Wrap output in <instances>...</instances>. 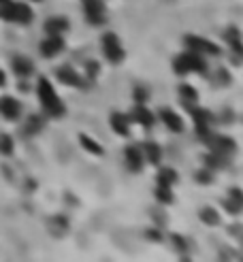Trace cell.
I'll list each match as a JSON object with an SVG mask.
<instances>
[{"label":"cell","instance_id":"obj_1","mask_svg":"<svg viewBox=\"0 0 243 262\" xmlns=\"http://www.w3.org/2000/svg\"><path fill=\"white\" fill-rule=\"evenodd\" d=\"M37 92H39V101H41L43 111L47 113L49 117H53V120H60V117L66 115V107H64V103L60 101V96L56 94V90H53L51 81L47 77H41L39 79Z\"/></svg>","mask_w":243,"mask_h":262},{"label":"cell","instance_id":"obj_2","mask_svg":"<svg viewBox=\"0 0 243 262\" xmlns=\"http://www.w3.org/2000/svg\"><path fill=\"white\" fill-rule=\"evenodd\" d=\"M207 60L205 56H201V53H194L190 49L182 51L179 56L173 58V73L179 75V77H186L190 73H199L203 77H207Z\"/></svg>","mask_w":243,"mask_h":262},{"label":"cell","instance_id":"obj_3","mask_svg":"<svg viewBox=\"0 0 243 262\" xmlns=\"http://www.w3.org/2000/svg\"><path fill=\"white\" fill-rule=\"evenodd\" d=\"M190 115H192V120H194V132H196V137H199L201 143H207L209 141V137L213 134V124H215V115L209 111V109H203V107L199 105H194L190 107Z\"/></svg>","mask_w":243,"mask_h":262},{"label":"cell","instance_id":"obj_4","mask_svg":"<svg viewBox=\"0 0 243 262\" xmlns=\"http://www.w3.org/2000/svg\"><path fill=\"white\" fill-rule=\"evenodd\" d=\"M184 45H186V49H190L194 53H201V56H213V58H220L222 56V47H220V45L207 41L205 37H199V34H186V37H184Z\"/></svg>","mask_w":243,"mask_h":262},{"label":"cell","instance_id":"obj_5","mask_svg":"<svg viewBox=\"0 0 243 262\" xmlns=\"http://www.w3.org/2000/svg\"><path fill=\"white\" fill-rule=\"evenodd\" d=\"M101 45H103V53H105L107 62H111V64H122V62L126 60V51L120 43V37L115 32L103 34Z\"/></svg>","mask_w":243,"mask_h":262},{"label":"cell","instance_id":"obj_6","mask_svg":"<svg viewBox=\"0 0 243 262\" xmlns=\"http://www.w3.org/2000/svg\"><path fill=\"white\" fill-rule=\"evenodd\" d=\"M207 147H209V151L213 153H218V156H224V158H232L237 153L239 145H237V141L232 139V137H226V134H211L209 141L205 143Z\"/></svg>","mask_w":243,"mask_h":262},{"label":"cell","instance_id":"obj_7","mask_svg":"<svg viewBox=\"0 0 243 262\" xmlns=\"http://www.w3.org/2000/svg\"><path fill=\"white\" fill-rule=\"evenodd\" d=\"M224 41H226L228 49H230V58L235 64H241L243 62V34L237 26H228L226 30H224Z\"/></svg>","mask_w":243,"mask_h":262},{"label":"cell","instance_id":"obj_8","mask_svg":"<svg viewBox=\"0 0 243 262\" xmlns=\"http://www.w3.org/2000/svg\"><path fill=\"white\" fill-rule=\"evenodd\" d=\"M32 9L26 5V3H13L11 0V5L7 7V11L3 15V20H9V22H13V24H22V26H28L32 22Z\"/></svg>","mask_w":243,"mask_h":262},{"label":"cell","instance_id":"obj_9","mask_svg":"<svg viewBox=\"0 0 243 262\" xmlns=\"http://www.w3.org/2000/svg\"><path fill=\"white\" fill-rule=\"evenodd\" d=\"M84 13L90 26H105L107 24V7L103 0H84Z\"/></svg>","mask_w":243,"mask_h":262},{"label":"cell","instance_id":"obj_10","mask_svg":"<svg viewBox=\"0 0 243 262\" xmlns=\"http://www.w3.org/2000/svg\"><path fill=\"white\" fill-rule=\"evenodd\" d=\"M56 77L62 85H68V88H79V90H88V79L81 77L73 66H60L56 68Z\"/></svg>","mask_w":243,"mask_h":262},{"label":"cell","instance_id":"obj_11","mask_svg":"<svg viewBox=\"0 0 243 262\" xmlns=\"http://www.w3.org/2000/svg\"><path fill=\"white\" fill-rule=\"evenodd\" d=\"M222 205H224V209H226L230 215L243 213V190L237 188V186L228 188L226 198H222Z\"/></svg>","mask_w":243,"mask_h":262},{"label":"cell","instance_id":"obj_12","mask_svg":"<svg viewBox=\"0 0 243 262\" xmlns=\"http://www.w3.org/2000/svg\"><path fill=\"white\" fill-rule=\"evenodd\" d=\"M124 162L130 173H141L143 164H145V158H143V151L137 145H128L124 147Z\"/></svg>","mask_w":243,"mask_h":262},{"label":"cell","instance_id":"obj_13","mask_svg":"<svg viewBox=\"0 0 243 262\" xmlns=\"http://www.w3.org/2000/svg\"><path fill=\"white\" fill-rule=\"evenodd\" d=\"M158 115H160L162 124H165V126H167V128H169L171 132H175V134H182V132L186 130V126H184V120H182V115H179L177 111L169 109V107H162Z\"/></svg>","mask_w":243,"mask_h":262},{"label":"cell","instance_id":"obj_14","mask_svg":"<svg viewBox=\"0 0 243 262\" xmlns=\"http://www.w3.org/2000/svg\"><path fill=\"white\" fill-rule=\"evenodd\" d=\"M64 47H66V45H64V39H62V37H47L39 45V51H41L43 58L51 60V58L60 56V53L64 51Z\"/></svg>","mask_w":243,"mask_h":262},{"label":"cell","instance_id":"obj_15","mask_svg":"<svg viewBox=\"0 0 243 262\" xmlns=\"http://www.w3.org/2000/svg\"><path fill=\"white\" fill-rule=\"evenodd\" d=\"M45 32H47V37H62L64 32H68L70 28V22H68V17L64 15H53L49 17L47 22H45Z\"/></svg>","mask_w":243,"mask_h":262},{"label":"cell","instance_id":"obj_16","mask_svg":"<svg viewBox=\"0 0 243 262\" xmlns=\"http://www.w3.org/2000/svg\"><path fill=\"white\" fill-rule=\"evenodd\" d=\"M130 120L141 124L145 130H151V128H154V124H156L154 113H151L145 105H134V109L130 111Z\"/></svg>","mask_w":243,"mask_h":262},{"label":"cell","instance_id":"obj_17","mask_svg":"<svg viewBox=\"0 0 243 262\" xmlns=\"http://www.w3.org/2000/svg\"><path fill=\"white\" fill-rule=\"evenodd\" d=\"M109 124H111V130L120 137H128L130 134V115L128 113H120L115 111L109 115Z\"/></svg>","mask_w":243,"mask_h":262},{"label":"cell","instance_id":"obj_18","mask_svg":"<svg viewBox=\"0 0 243 262\" xmlns=\"http://www.w3.org/2000/svg\"><path fill=\"white\" fill-rule=\"evenodd\" d=\"M141 151H143V158H145L149 164H154V166H160V162H162V156H165V151H162V147L158 145L156 141H145L141 145Z\"/></svg>","mask_w":243,"mask_h":262},{"label":"cell","instance_id":"obj_19","mask_svg":"<svg viewBox=\"0 0 243 262\" xmlns=\"http://www.w3.org/2000/svg\"><path fill=\"white\" fill-rule=\"evenodd\" d=\"M177 96H179V101H182V105L186 107V109H190V107L199 105V92H196V88L190 85V83H179Z\"/></svg>","mask_w":243,"mask_h":262},{"label":"cell","instance_id":"obj_20","mask_svg":"<svg viewBox=\"0 0 243 262\" xmlns=\"http://www.w3.org/2000/svg\"><path fill=\"white\" fill-rule=\"evenodd\" d=\"M0 113H3L7 120H17L22 113V105L17 103L15 98L5 96V98H0Z\"/></svg>","mask_w":243,"mask_h":262},{"label":"cell","instance_id":"obj_21","mask_svg":"<svg viewBox=\"0 0 243 262\" xmlns=\"http://www.w3.org/2000/svg\"><path fill=\"white\" fill-rule=\"evenodd\" d=\"M230 160L232 158H224V156H218V153L209 151V153H205L203 156V164L209 170H220V168H226L230 164Z\"/></svg>","mask_w":243,"mask_h":262},{"label":"cell","instance_id":"obj_22","mask_svg":"<svg viewBox=\"0 0 243 262\" xmlns=\"http://www.w3.org/2000/svg\"><path fill=\"white\" fill-rule=\"evenodd\" d=\"M13 70H15L17 77H30L34 73V64H32L30 58L17 56V58H13Z\"/></svg>","mask_w":243,"mask_h":262},{"label":"cell","instance_id":"obj_23","mask_svg":"<svg viewBox=\"0 0 243 262\" xmlns=\"http://www.w3.org/2000/svg\"><path fill=\"white\" fill-rule=\"evenodd\" d=\"M199 220L205 224V226H220L222 218H220V213L213 209L211 205H205L199 209Z\"/></svg>","mask_w":243,"mask_h":262},{"label":"cell","instance_id":"obj_24","mask_svg":"<svg viewBox=\"0 0 243 262\" xmlns=\"http://www.w3.org/2000/svg\"><path fill=\"white\" fill-rule=\"evenodd\" d=\"M177 179H179L177 170L171 168V166H162V168H158V173H156V184H162V186H173Z\"/></svg>","mask_w":243,"mask_h":262},{"label":"cell","instance_id":"obj_25","mask_svg":"<svg viewBox=\"0 0 243 262\" xmlns=\"http://www.w3.org/2000/svg\"><path fill=\"white\" fill-rule=\"evenodd\" d=\"M79 143H81V147H84L86 151L94 153V156H103V153H105V149H103L101 143L94 141L92 137H88V134H79Z\"/></svg>","mask_w":243,"mask_h":262},{"label":"cell","instance_id":"obj_26","mask_svg":"<svg viewBox=\"0 0 243 262\" xmlns=\"http://www.w3.org/2000/svg\"><path fill=\"white\" fill-rule=\"evenodd\" d=\"M49 230L56 234V237H62V234L68 232V220L64 218V215H53V218L49 220Z\"/></svg>","mask_w":243,"mask_h":262},{"label":"cell","instance_id":"obj_27","mask_svg":"<svg viewBox=\"0 0 243 262\" xmlns=\"http://www.w3.org/2000/svg\"><path fill=\"white\" fill-rule=\"evenodd\" d=\"M45 128V120L41 115H30L28 120H26V126H24V134H28V137H32V134H37Z\"/></svg>","mask_w":243,"mask_h":262},{"label":"cell","instance_id":"obj_28","mask_svg":"<svg viewBox=\"0 0 243 262\" xmlns=\"http://www.w3.org/2000/svg\"><path fill=\"white\" fill-rule=\"evenodd\" d=\"M154 196H156V201H158L160 205H171V203L175 201V196H173V190H171V186H162V184L156 186Z\"/></svg>","mask_w":243,"mask_h":262},{"label":"cell","instance_id":"obj_29","mask_svg":"<svg viewBox=\"0 0 243 262\" xmlns=\"http://www.w3.org/2000/svg\"><path fill=\"white\" fill-rule=\"evenodd\" d=\"M211 81L215 85H220V88H228L230 83H232V77H230V73H228V68H224V66H218L213 70V77H211Z\"/></svg>","mask_w":243,"mask_h":262},{"label":"cell","instance_id":"obj_30","mask_svg":"<svg viewBox=\"0 0 243 262\" xmlns=\"http://www.w3.org/2000/svg\"><path fill=\"white\" fill-rule=\"evenodd\" d=\"M171 243H173V247H175L177 254L188 260V249H190V245H188V239L184 237V234L173 232V234H171Z\"/></svg>","mask_w":243,"mask_h":262},{"label":"cell","instance_id":"obj_31","mask_svg":"<svg viewBox=\"0 0 243 262\" xmlns=\"http://www.w3.org/2000/svg\"><path fill=\"white\" fill-rule=\"evenodd\" d=\"M194 182L201 184V186H209V184H213V170H209L207 166L199 168V170L194 173Z\"/></svg>","mask_w":243,"mask_h":262},{"label":"cell","instance_id":"obj_32","mask_svg":"<svg viewBox=\"0 0 243 262\" xmlns=\"http://www.w3.org/2000/svg\"><path fill=\"white\" fill-rule=\"evenodd\" d=\"M132 98H134V105H145L149 101V90L145 85H134Z\"/></svg>","mask_w":243,"mask_h":262},{"label":"cell","instance_id":"obj_33","mask_svg":"<svg viewBox=\"0 0 243 262\" xmlns=\"http://www.w3.org/2000/svg\"><path fill=\"white\" fill-rule=\"evenodd\" d=\"M101 73V64H98L96 60H88L86 62V75H88V83H92V81L98 77Z\"/></svg>","mask_w":243,"mask_h":262},{"label":"cell","instance_id":"obj_34","mask_svg":"<svg viewBox=\"0 0 243 262\" xmlns=\"http://www.w3.org/2000/svg\"><path fill=\"white\" fill-rule=\"evenodd\" d=\"M0 153L3 156H11L13 153V139L9 134H0Z\"/></svg>","mask_w":243,"mask_h":262},{"label":"cell","instance_id":"obj_35","mask_svg":"<svg viewBox=\"0 0 243 262\" xmlns=\"http://www.w3.org/2000/svg\"><path fill=\"white\" fill-rule=\"evenodd\" d=\"M228 234H230L232 239H237L241 245H243V224H241V222L230 224V226H228Z\"/></svg>","mask_w":243,"mask_h":262},{"label":"cell","instance_id":"obj_36","mask_svg":"<svg viewBox=\"0 0 243 262\" xmlns=\"http://www.w3.org/2000/svg\"><path fill=\"white\" fill-rule=\"evenodd\" d=\"M215 120H220V124H232L235 122V111L228 109V107H224L220 115H215Z\"/></svg>","mask_w":243,"mask_h":262},{"label":"cell","instance_id":"obj_37","mask_svg":"<svg viewBox=\"0 0 243 262\" xmlns=\"http://www.w3.org/2000/svg\"><path fill=\"white\" fill-rule=\"evenodd\" d=\"M151 218H154V222H156L158 228L167 224V213H162V209H151Z\"/></svg>","mask_w":243,"mask_h":262},{"label":"cell","instance_id":"obj_38","mask_svg":"<svg viewBox=\"0 0 243 262\" xmlns=\"http://www.w3.org/2000/svg\"><path fill=\"white\" fill-rule=\"evenodd\" d=\"M218 258H220V260H237L239 256H237V251H235V249L222 247V249H220V254H218Z\"/></svg>","mask_w":243,"mask_h":262},{"label":"cell","instance_id":"obj_39","mask_svg":"<svg viewBox=\"0 0 243 262\" xmlns=\"http://www.w3.org/2000/svg\"><path fill=\"white\" fill-rule=\"evenodd\" d=\"M145 237L149 241H154V243H160L162 241V230L158 228V226H156V228H149V230H145Z\"/></svg>","mask_w":243,"mask_h":262},{"label":"cell","instance_id":"obj_40","mask_svg":"<svg viewBox=\"0 0 243 262\" xmlns=\"http://www.w3.org/2000/svg\"><path fill=\"white\" fill-rule=\"evenodd\" d=\"M9 5H11V0H0V17L5 15V11H7Z\"/></svg>","mask_w":243,"mask_h":262},{"label":"cell","instance_id":"obj_41","mask_svg":"<svg viewBox=\"0 0 243 262\" xmlns=\"http://www.w3.org/2000/svg\"><path fill=\"white\" fill-rule=\"evenodd\" d=\"M0 85H5V73L0 70Z\"/></svg>","mask_w":243,"mask_h":262}]
</instances>
